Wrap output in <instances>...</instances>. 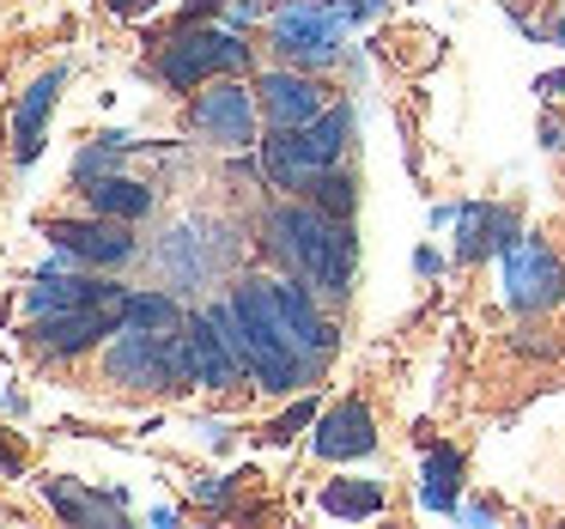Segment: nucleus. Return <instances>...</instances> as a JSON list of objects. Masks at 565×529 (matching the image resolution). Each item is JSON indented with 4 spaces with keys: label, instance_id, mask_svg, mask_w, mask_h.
Wrapping results in <instances>:
<instances>
[{
    "label": "nucleus",
    "instance_id": "obj_22",
    "mask_svg": "<svg viewBox=\"0 0 565 529\" xmlns=\"http://www.w3.org/2000/svg\"><path fill=\"white\" fill-rule=\"evenodd\" d=\"M183 310L164 293H122V329H183Z\"/></svg>",
    "mask_w": 565,
    "mask_h": 529
},
{
    "label": "nucleus",
    "instance_id": "obj_13",
    "mask_svg": "<svg viewBox=\"0 0 565 529\" xmlns=\"http://www.w3.org/2000/svg\"><path fill=\"white\" fill-rule=\"evenodd\" d=\"M122 286L116 281H86V274H67V268H43L38 286L25 293L31 317H50V310H79V305H116Z\"/></svg>",
    "mask_w": 565,
    "mask_h": 529
},
{
    "label": "nucleus",
    "instance_id": "obj_17",
    "mask_svg": "<svg viewBox=\"0 0 565 529\" xmlns=\"http://www.w3.org/2000/svg\"><path fill=\"white\" fill-rule=\"evenodd\" d=\"M456 220H462V237H456V256L462 262H480V256H492V250L516 244V220L504 208L475 201V208H456Z\"/></svg>",
    "mask_w": 565,
    "mask_h": 529
},
{
    "label": "nucleus",
    "instance_id": "obj_12",
    "mask_svg": "<svg viewBox=\"0 0 565 529\" xmlns=\"http://www.w3.org/2000/svg\"><path fill=\"white\" fill-rule=\"evenodd\" d=\"M183 341H189V378H195L201 390H232V383L244 378V359L232 353V341L220 335L213 317L183 322Z\"/></svg>",
    "mask_w": 565,
    "mask_h": 529
},
{
    "label": "nucleus",
    "instance_id": "obj_16",
    "mask_svg": "<svg viewBox=\"0 0 565 529\" xmlns=\"http://www.w3.org/2000/svg\"><path fill=\"white\" fill-rule=\"evenodd\" d=\"M317 152H310L305 128H274L268 140H262V177H268L274 189H305L310 177H317Z\"/></svg>",
    "mask_w": 565,
    "mask_h": 529
},
{
    "label": "nucleus",
    "instance_id": "obj_26",
    "mask_svg": "<svg viewBox=\"0 0 565 529\" xmlns=\"http://www.w3.org/2000/svg\"><path fill=\"white\" fill-rule=\"evenodd\" d=\"M0 475H7V480H19V475H25V456H19L7 438H0Z\"/></svg>",
    "mask_w": 565,
    "mask_h": 529
},
{
    "label": "nucleus",
    "instance_id": "obj_15",
    "mask_svg": "<svg viewBox=\"0 0 565 529\" xmlns=\"http://www.w3.org/2000/svg\"><path fill=\"white\" fill-rule=\"evenodd\" d=\"M62 86H67V74H62V67H50V74L31 80V92L19 98V110H13V152H19V165H31L43 152V123H50Z\"/></svg>",
    "mask_w": 565,
    "mask_h": 529
},
{
    "label": "nucleus",
    "instance_id": "obj_23",
    "mask_svg": "<svg viewBox=\"0 0 565 529\" xmlns=\"http://www.w3.org/2000/svg\"><path fill=\"white\" fill-rule=\"evenodd\" d=\"M322 511L329 517H377L383 511V487L377 480H334L322 493Z\"/></svg>",
    "mask_w": 565,
    "mask_h": 529
},
{
    "label": "nucleus",
    "instance_id": "obj_24",
    "mask_svg": "<svg viewBox=\"0 0 565 529\" xmlns=\"http://www.w3.org/2000/svg\"><path fill=\"white\" fill-rule=\"evenodd\" d=\"M305 195H310V208H322V213H334V220H353V177L341 171V165H329V171H317L305 183Z\"/></svg>",
    "mask_w": 565,
    "mask_h": 529
},
{
    "label": "nucleus",
    "instance_id": "obj_8",
    "mask_svg": "<svg viewBox=\"0 0 565 529\" xmlns=\"http://www.w3.org/2000/svg\"><path fill=\"white\" fill-rule=\"evenodd\" d=\"M122 329V298L116 305H79V310H50V317H31V341L43 347V353H86V347H98L104 335Z\"/></svg>",
    "mask_w": 565,
    "mask_h": 529
},
{
    "label": "nucleus",
    "instance_id": "obj_34",
    "mask_svg": "<svg viewBox=\"0 0 565 529\" xmlns=\"http://www.w3.org/2000/svg\"><path fill=\"white\" fill-rule=\"evenodd\" d=\"M553 43H565V19H559V25H553Z\"/></svg>",
    "mask_w": 565,
    "mask_h": 529
},
{
    "label": "nucleus",
    "instance_id": "obj_30",
    "mask_svg": "<svg viewBox=\"0 0 565 529\" xmlns=\"http://www.w3.org/2000/svg\"><path fill=\"white\" fill-rule=\"evenodd\" d=\"M414 268H419V274H438V268H444V256H438V250H419Z\"/></svg>",
    "mask_w": 565,
    "mask_h": 529
},
{
    "label": "nucleus",
    "instance_id": "obj_32",
    "mask_svg": "<svg viewBox=\"0 0 565 529\" xmlns=\"http://www.w3.org/2000/svg\"><path fill=\"white\" fill-rule=\"evenodd\" d=\"M535 92H547V98H559V92H565V67H559V74H547V80H541Z\"/></svg>",
    "mask_w": 565,
    "mask_h": 529
},
{
    "label": "nucleus",
    "instance_id": "obj_29",
    "mask_svg": "<svg viewBox=\"0 0 565 529\" xmlns=\"http://www.w3.org/2000/svg\"><path fill=\"white\" fill-rule=\"evenodd\" d=\"M213 7H232V0H189V7H183V25H195V19H207Z\"/></svg>",
    "mask_w": 565,
    "mask_h": 529
},
{
    "label": "nucleus",
    "instance_id": "obj_20",
    "mask_svg": "<svg viewBox=\"0 0 565 529\" xmlns=\"http://www.w3.org/2000/svg\"><path fill=\"white\" fill-rule=\"evenodd\" d=\"M456 480H462V456L444 444V451H431L426 456V480H419V505L426 511H456Z\"/></svg>",
    "mask_w": 565,
    "mask_h": 529
},
{
    "label": "nucleus",
    "instance_id": "obj_5",
    "mask_svg": "<svg viewBox=\"0 0 565 529\" xmlns=\"http://www.w3.org/2000/svg\"><path fill=\"white\" fill-rule=\"evenodd\" d=\"M237 67H249V43H237V31H232V25H225V31L183 25L171 43H164V55H159L164 86H177V92H195L201 80H213V74H237Z\"/></svg>",
    "mask_w": 565,
    "mask_h": 529
},
{
    "label": "nucleus",
    "instance_id": "obj_11",
    "mask_svg": "<svg viewBox=\"0 0 565 529\" xmlns=\"http://www.w3.org/2000/svg\"><path fill=\"white\" fill-rule=\"evenodd\" d=\"M256 98L268 110L274 128H305L322 116V86L310 74H292V67H274V74L256 80Z\"/></svg>",
    "mask_w": 565,
    "mask_h": 529
},
{
    "label": "nucleus",
    "instance_id": "obj_28",
    "mask_svg": "<svg viewBox=\"0 0 565 529\" xmlns=\"http://www.w3.org/2000/svg\"><path fill=\"white\" fill-rule=\"evenodd\" d=\"M249 19H256V0H232V7H225V25H249Z\"/></svg>",
    "mask_w": 565,
    "mask_h": 529
},
{
    "label": "nucleus",
    "instance_id": "obj_10",
    "mask_svg": "<svg viewBox=\"0 0 565 529\" xmlns=\"http://www.w3.org/2000/svg\"><path fill=\"white\" fill-rule=\"evenodd\" d=\"M310 451L322 456V463H353V456H371L377 451V420H371L365 402H334L329 414H317V438H310Z\"/></svg>",
    "mask_w": 565,
    "mask_h": 529
},
{
    "label": "nucleus",
    "instance_id": "obj_9",
    "mask_svg": "<svg viewBox=\"0 0 565 529\" xmlns=\"http://www.w3.org/2000/svg\"><path fill=\"white\" fill-rule=\"evenodd\" d=\"M43 237L62 250H74L79 262H92V268H122V262H135V237H128L122 220H104V213H86V220H50L43 225Z\"/></svg>",
    "mask_w": 565,
    "mask_h": 529
},
{
    "label": "nucleus",
    "instance_id": "obj_7",
    "mask_svg": "<svg viewBox=\"0 0 565 529\" xmlns=\"http://www.w3.org/2000/svg\"><path fill=\"white\" fill-rule=\"evenodd\" d=\"M559 293H565L559 256H553L541 237L516 232V244L504 250V298H511V310H547Z\"/></svg>",
    "mask_w": 565,
    "mask_h": 529
},
{
    "label": "nucleus",
    "instance_id": "obj_31",
    "mask_svg": "<svg viewBox=\"0 0 565 529\" xmlns=\"http://www.w3.org/2000/svg\"><path fill=\"white\" fill-rule=\"evenodd\" d=\"M541 135H547V147H553V152H565V123H547Z\"/></svg>",
    "mask_w": 565,
    "mask_h": 529
},
{
    "label": "nucleus",
    "instance_id": "obj_3",
    "mask_svg": "<svg viewBox=\"0 0 565 529\" xmlns=\"http://www.w3.org/2000/svg\"><path fill=\"white\" fill-rule=\"evenodd\" d=\"M104 366L116 383H135V390H177L189 378V341L183 329H116Z\"/></svg>",
    "mask_w": 565,
    "mask_h": 529
},
{
    "label": "nucleus",
    "instance_id": "obj_19",
    "mask_svg": "<svg viewBox=\"0 0 565 529\" xmlns=\"http://www.w3.org/2000/svg\"><path fill=\"white\" fill-rule=\"evenodd\" d=\"M79 195H86L92 213L122 220V225H135V220H147V213H152V189L147 183H128V177H86Z\"/></svg>",
    "mask_w": 565,
    "mask_h": 529
},
{
    "label": "nucleus",
    "instance_id": "obj_6",
    "mask_svg": "<svg viewBox=\"0 0 565 529\" xmlns=\"http://www.w3.org/2000/svg\"><path fill=\"white\" fill-rule=\"evenodd\" d=\"M256 104L244 92V80H220V86L195 92V104H189V128H195L201 140H213V147H256Z\"/></svg>",
    "mask_w": 565,
    "mask_h": 529
},
{
    "label": "nucleus",
    "instance_id": "obj_1",
    "mask_svg": "<svg viewBox=\"0 0 565 529\" xmlns=\"http://www.w3.org/2000/svg\"><path fill=\"white\" fill-rule=\"evenodd\" d=\"M207 317L220 322V335L232 341V353L244 359V371L262 383V390H298V383L317 378V366H310L305 347L292 341V329H286L268 281L237 286V293L225 298V305H213Z\"/></svg>",
    "mask_w": 565,
    "mask_h": 529
},
{
    "label": "nucleus",
    "instance_id": "obj_18",
    "mask_svg": "<svg viewBox=\"0 0 565 529\" xmlns=\"http://www.w3.org/2000/svg\"><path fill=\"white\" fill-rule=\"evenodd\" d=\"M43 499H50L67 523H79V529H116V523H122V505H128L122 493L98 499V493L74 487V480H50V487H43Z\"/></svg>",
    "mask_w": 565,
    "mask_h": 529
},
{
    "label": "nucleus",
    "instance_id": "obj_25",
    "mask_svg": "<svg viewBox=\"0 0 565 529\" xmlns=\"http://www.w3.org/2000/svg\"><path fill=\"white\" fill-rule=\"evenodd\" d=\"M310 420H317V402L305 395V402H292L280 420H274V426H268V438H274V444H292V432H305Z\"/></svg>",
    "mask_w": 565,
    "mask_h": 529
},
{
    "label": "nucleus",
    "instance_id": "obj_21",
    "mask_svg": "<svg viewBox=\"0 0 565 529\" xmlns=\"http://www.w3.org/2000/svg\"><path fill=\"white\" fill-rule=\"evenodd\" d=\"M305 140H310V152H317V165H322V171H329V165H341L347 140H353V110H347V104L322 110L317 123H305Z\"/></svg>",
    "mask_w": 565,
    "mask_h": 529
},
{
    "label": "nucleus",
    "instance_id": "obj_2",
    "mask_svg": "<svg viewBox=\"0 0 565 529\" xmlns=\"http://www.w3.org/2000/svg\"><path fill=\"white\" fill-rule=\"evenodd\" d=\"M268 250L298 274L305 286H322V293L341 298L353 286V225L334 220L322 208H274L268 213Z\"/></svg>",
    "mask_w": 565,
    "mask_h": 529
},
{
    "label": "nucleus",
    "instance_id": "obj_14",
    "mask_svg": "<svg viewBox=\"0 0 565 529\" xmlns=\"http://www.w3.org/2000/svg\"><path fill=\"white\" fill-rule=\"evenodd\" d=\"M268 286H274V305H280V317H286V329H292V341L305 347L310 366H322V359L334 353V329L322 322V310L310 305V293L298 286V274H292V281H268Z\"/></svg>",
    "mask_w": 565,
    "mask_h": 529
},
{
    "label": "nucleus",
    "instance_id": "obj_27",
    "mask_svg": "<svg viewBox=\"0 0 565 529\" xmlns=\"http://www.w3.org/2000/svg\"><path fill=\"white\" fill-rule=\"evenodd\" d=\"M225 493H232V480H225V475H213V480H201V487H195V499H207V505H220V499H225Z\"/></svg>",
    "mask_w": 565,
    "mask_h": 529
},
{
    "label": "nucleus",
    "instance_id": "obj_4",
    "mask_svg": "<svg viewBox=\"0 0 565 529\" xmlns=\"http://www.w3.org/2000/svg\"><path fill=\"white\" fill-rule=\"evenodd\" d=\"M353 25L341 0H286L274 13V50L298 67H334L341 62V31Z\"/></svg>",
    "mask_w": 565,
    "mask_h": 529
},
{
    "label": "nucleus",
    "instance_id": "obj_33",
    "mask_svg": "<svg viewBox=\"0 0 565 529\" xmlns=\"http://www.w3.org/2000/svg\"><path fill=\"white\" fill-rule=\"evenodd\" d=\"M152 0H110V13H147Z\"/></svg>",
    "mask_w": 565,
    "mask_h": 529
}]
</instances>
